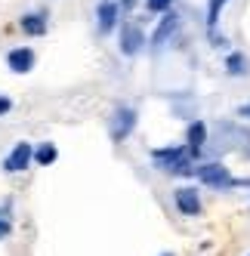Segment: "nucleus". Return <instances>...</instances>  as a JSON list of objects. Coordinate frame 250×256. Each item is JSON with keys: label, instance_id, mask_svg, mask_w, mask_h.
I'll return each instance as SVG.
<instances>
[{"label": "nucleus", "instance_id": "nucleus-1", "mask_svg": "<svg viewBox=\"0 0 250 256\" xmlns=\"http://www.w3.org/2000/svg\"><path fill=\"white\" fill-rule=\"evenodd\" d=\"M136 124H139L136 108H130V105H118L114 112H112V120H108L112 142H124V139H127V136L136 130Z\"/></svg>", "mask_w": 250, "mask_h": 256}, {"label": "nucleus", "instance_id": "nucleus-2", "mask_svg": "<svg viewBox=\"0 0 250 256\" xmlns=\"http://www.w3.org/2000/svg\"><path fill=\"white\" fill-rule=\"evenodd\" d=\"M194 176H198L204 186H213V188H232L228 167H222V164H201V167H194Z\"/></svg>", "mask_w": 250, "mask_h": 256}, {"label": "nucleus", "instance_id": "nucleus-3", "mask_svg": "<svg viewBox=\"0 0 250 256\" xmlns=\"http://www.w3.org/2000/svg\"><path fill=\"white\" fill-rule=\"evenodd\" d=\"M142 46H146V34L136 22H124L120 25V52L124 56H139Z\"/></svg>", "mask_w": 250, "mask_h": 256}, {"label": "nucleus", "instance_id": "nucleus-4", "mask_svg": "<svg viewBox=\"0 0 250 256\" xmlns=\"http://www.w3.org/2000/svg\"><path fill=\"white\" fill-rule=\"evenodd\" d=\"M173 204L176 210H180L182 216H201V194L198 188H192V186H182V188H176L173 192Z\"/></svg>", "mask_w": 250, "mask_h": 256}, {"label": "nucleus", "instance_id": "nucleus-5", "mask_svg": "<svg viewBox=\"0 0 250 256\" xmlns=\"http://www.w3.org/2000/svg\"><path fill=\"white\" fill-rule=\"evenodd\" d=\"M120 22V4L118 0H102L96 6V28L99 34H112Z\"/></svg>", "mask_w": 250, "mask_h": 256}, {"label": "nucleus", "instance_id": "nucleus-6", "mask_svg": "<svg viewBox=\"0 0 250 256\" xmlns=\"http://www.w3.org/2000/svg\"><path fill=\"white\" fill-rule=\"evenodd\" d=\"M31 160H34V148L28 142H16V148L4 158V170L6 173H22L31 167Z\"/></svg>", "mask_w": 250, "mask_h": 256}, {"label": "nucleus", "instance_id": "nucleus-7", "mask_svg": "<svg viewBox=\"0 0 250 256\" xmlns=\"http://www.w3.org/2000/svg\"><path fill=\"white\" fill-rule=\"evenodd\" d=\"M34 62H38V56H34L31 46H16L6 52V68L12 71V74H28V71L34 68Z\"/></svg>", "mask_w": 250, "mask_h": 256}, {"label": "nucleus", "instance_id": "nucleus-8", "mask_svg": "<svg viewBox=\"0 0 250 256\" xmlns=\"http://www.w3.org/2000/svg\"><path fill=\"white\" fill-rule=\"evenodd\" d=\"M186 154H188L186 145H173V148H154V152H152V164H154L158 170L170 173V170H173V167H176V164H180Z\"/></svg>", "mask_w": 250, "mask_h": 256}, {"label": "nucleus", "instance_id": "nucleus-9", "mask_svg": "<svg viewBox=\"0 0 250 256\" xmlns=\"http://www.w3.org/2000/svg\"><path fill=\"white\" fill-rule=\"evenodd\" d=\"M176 28H180V16L167 10V12H164V19L158 22L154 34H152V46H154V50H158V46H164V44L173 38V34H176Z\"/></svg>", "mask_w": 250, "mask_h": 256}, {"label": "nucleus", "instance_id": "nucleus-10", "mask_svg": "<svg viewBox=\"0 0 250 256\" xmlns=\"http://www.w3.org/2000/svg\"><path fill=\"white\" fill-rule=\"evenodd\" d=\"M204 145H207V124H204V120H192V124H188V133H186L188 158H198Z\"/></svg>", "mask_w": 250, "mask_h": 256}, {"label": "nucleus", "instance_id": "nucleus-11", "mask_svg": "<svg viewBox=\"0 0 250 256\" xmlns=\"http://www.w3.org/2000/svg\"><path fill=\"white\" fill-rule=\"evenodd\" d=\"M228 0H207V31H210V44L213 46H222V38L216 34L220 28V16H222V6Z\"/></svg>", "mask_w": 250, "mask_h": 256}, {"label": "nucleus", "instance_id": "nucleus-12", "mask_svg": "<svg viewBox=\"0 0 250 256\" xmlns=\"http://www.w3.org/2000/svg\"><path fill=\"white\" fill-rule=\"evenodd\" d=\"M19 28L28 38H44L46 34V12H25L19 19Z\"/></svg>", "mask_w": 250, "mask_h": 256}, {"label": "nucleus", "instance_id": "nucleus-13", "mask_svg": "<svg viewBox=\"0 0 250 256\" xmlns=\"http://www.w3.org/2000/svg\"><path fill=\"white\" fill-rule=\"evenodd\" d=\"M226 74H228V78H247V74H250V59L244 56V52H228V59H226Z\"/></svg>", "mask_w": 250, "mask_h": 256}, {"label": "nucleus", "instance_id": "nucleus-14", "mask_svg": "<svg viewBox=\"0 0 250 256\" xmlns=\"http://www.w3.org/2000/svg\"><path fill=\"white\" fill-rule=\"evenodd\" d=\"M56 158H59V152H56V145H52V142H44V145L34 148V164H40V167H50Z\"/></svg>", "mask_w": 250, "mask_h": 256}, {"label": "nucleus", "instance_id": "nucleus-15", "mask_svg": "<svg viewBox=\"0 0 250 256\" xmlns=\"http://www.w3.org/2000/svg\"><path fill=\"white\" fill-rule=\"evenodd\" d=\"M173 0H146V10L148 12H167Z\"/></svg>", "mask_w": 250, "mask_h": 256}, {"label": "nucleus", "instance_id": "nucleus-16", "mask_svg": "<svg viewBox=\"0 0 250 256\" xmlns=\"http://www.w3.org/2000/svg\"><path fill=\"white\" fill-rule=\"evenodd\" d=\"M10 112H12V99L10 96H0V118L10 114Z\"/></svg>", "mask_w": 250, "mask_h": 256}, {"label": "nucleus", "instance_id": "nucleus-17", "mask_svg": "<svg viewBox=\"0 0 250 256\" xmlns=\"http://www.w3.org/2000/svg\"><path fill=\"white\" fill-rule=\"evenodd\" d=\"M12 232V226H10V219H0V238H6Z\"/></svg>", "mask_w": 250, "mask_h": 256}, {"label": "nucleus", "instance_id": "nucleus-18", "mask_svg": "<svg viewBox=\"0 0 250 256\" xmlns=\"http://www.w3.org/2000/svg\"><path fill=\"white\" fill-rule=\"evenodd\" d=\"M238 118H244V120H250V102H247V105H241V108H238Z\"/></svg>", "mask_w": 250, "mask_h": 256}, {"label": "nucleus", "instance_id": "nucleus-19", "mask_svg": "<svg viewBox=\"0 0 250 256\" xmlns=\"http://www.w3.org/2000/svg\"><path fill=\"white\" fill-rule=\"evenodd\" d=\"M164 256H173V253H164Z\"/></svg>", "mask_w": 250, "mask_h": 256}]
</instances>
